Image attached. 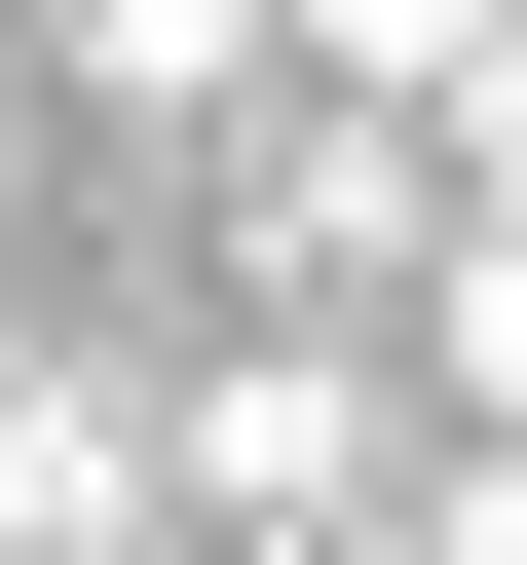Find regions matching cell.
<instances>
[{
	"label": "cell",
	"instance_id": "6da1fadb",
	"mask_svg": "<svg viewBox=\"0 0 527 565\" xmlns=\"http://www.w3.org/2000/svg\"><path fill=\"white\" fill-rule=\"evenodd\" d=\"M151 527H189V565H340V527H377V377H340V340L151 377Z\"/></svg>",
	"mask_w": 527,
	"mask_h": 565
},
{
	"label": "cell",
	"instance_id": "7a4b0ae2",
	"mask_svg": "<svg viewBox=\"0 0 527 565\" xmlns=\"http://www.w3.org/2000/svg\"><path fill=\"white\" fill-rule=\"evenodd\" d=\"M415 264H452V151L377 76H302V114H264V302H415Z\"/></svg>",
	"mask_w": 527,
	"mask_h": 565
},
{
	"label": "cell",
	"instance_id": "3957f363",
	"mask_svg": "<svg viewBox=\"0 0 527 565\" xmlns=\"http://www.w3.org/2000/svg\"><path fill=\"white\" fill-rule=\"evenodd\" d=\"M0 565H151V377H39L0 340Z\"/></svg>",
	"mask_w": 527,
	"mask_h": 565
},
{
	"label": "cell",
	"instance_id": "277c9868",
	"mask_svg": "<svg viewBox=\"0 0 527 565\" xmlns=\"http://www.w3.org/2000/svg\"><path fill=\"white\" fill-rule=\"evenodd\" d=\"M415 377H452V415L527 452V189H452V264H415Z\"/></svg>",
	"mask_w": 527,
	"mask_h": 565
},
{
	"label": "cell",
	"instance_id": "5b68a950",
	"mask_svg": "<svg viewBox=\"0 0 527 565\" xmlns=\"http://www.w3.org/2000/svg\"><path fill=\"white\" fill-rule=\"evenodd\" d=\"M39 39H76L114 114H264V0H39Z\"/></svg>",
	"mask_w": 527,
	"mask_h": 565
},
{
	"label": "cell",
	"instance_id": "8992f818",
	"mask_svg": "<svg viewBox=\"0 0 527 565\" xmlns=\"http://www.w3.org/2000/svg\"><path fill=\"white\" fill-rule=\"evenodd\" d=\"M490 39H527V0H264V76H377V114H415V76H490Z\"/></svg>",
	"mask_w": 527,
	"mask_h": 565
},
{
	"label": "cell",
	"instance_id": "52a82bcc",
	"mask_svg": "<svg viewBox=\"0 0 527 565\" xmlns=\"http://www.w3.org/2000/svg\"><path fill=\"white\" fill-rule=\"evenodd\" d=\"M377 565H527V452H490V415H452V490H415V527H377Z\"/></svg>",
	"mask_w": 527,
	"mask_h": 565
},
{
	"label": "cell",
	"instance_id": "ba28073f",
	"mask_svg": "<svg viewBox=\"0 0 527 565\" xmlns=\"http://www.w3.org/2000/svg\"><path fill=\"white\" fill-rule=\"evenodd\" d=\"M151 565H189V527H151Z\"/></svg>",
	"mask_w": 527,
	"mask_h": 565
}]
</instances>
